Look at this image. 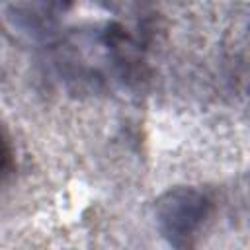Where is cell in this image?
<instances>
[{
  "instance_id": "1",
  "label": "cell",
  "mask_w": 250,
  "mask_h": 250,
  "mask_svg": "<svg viewBox=\"0 0 250 250\" xmlns=\"http://www.w3.org/2000/svg\"><path fill=\"white\" fill-rule=\"evenodd\" d=\"M180 205H174V209L168 213L170 219V238L182 236V238H189L193 236L191 232L195 230V227L199 225V221L205 217V199L197 197L195 201H178Z\"/></svg>"
}]
</instances>
